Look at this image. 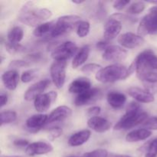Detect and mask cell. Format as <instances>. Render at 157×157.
I'll return each mask as SVG.
<instances>
[{
	"label": "cell",
	"instance_id": "6da1fadb",
	"mask_svg": "<svg viewBox=\"0 0 157 157\" xmlns=\"http://www.w3.org/2000/svg\"><path fill=\"white\" fill-rule=\"evenodd\" d=\"M52 16V12L49 9L37 8L33 2H28L20 9L18 19L26 25L36 28Z\"/></svg>",
	"mask_w": 157,
	"mask_h": 157
},
{
	"label": "cell",
	"instance_id": "7a4b0ae2",
	"mask_svg": "<svg viewBox=\"0 0 157 157\" xmlns=\"http://www.w3.org/2000/svg\"><path fill=\"white\" fill-rule=\"evenodd\" d=\"M148 113L140 109L139 103L132 101L127 105L126 113L113 127V130H129L143 124L148 119Z\"/></svg>",
	"mask_w": 157,
	"mask_h": 157
},
{
	"label": "cell",
	"instance_id": "3957f363",
	"mask_svg": "<svg viewBox=\"0 0 157 157\" xmlns=\"http://www.w3.org/2000/svg\"><path fill=\"white\" fill-rule=\"evenodd\" d=\"M128 77V67L118 63L103 67L95 75L97 81L104 84L125 80Z\"/></svg>",
	"mask_w": 157,
	"mask_h": 157
},
{
	"label": "cell",
	"instance_id": "277c9868",
	"mask_svg": "<svg viewBox=\"0 0 157 157\" xmlns=\"http://www.w3.org/2000/svg\"><path fill=\"white\" fill-rule=\"evenodd\" d=\"M132 64L136 68V76L157 72V55L152 50H146L136 57Z\"/></svg>",
	"mask_w": 157,
	"mask_h": 157
},
{
	"label": "cell",
	"instance_id": "5b68a950",
	"mask_svg": "<svg viewBox=\"0 0 157 157\" xmlns=\"http://www.w3.org/2000/svg\"><path fill=\"white\" fill-rule=\"evenodd\" d=\"M81 17L76 15H63L56 20V23L49 37L52 38L64 36L78 28Z\"/></svg>",
	"mask_w": 157,
	"mask_h": 157
},
{
	"label": "cell",
	"instance_id": "8992f818",
	"mask_svg": "<svg viewBox=\"0 0 157 157\" xmlns=\"http://www.w3.org/2000/svg\"><path fill=\"white\" fill-rule=\"evenodd\" d=\"M140 36L157 35V6L149 9L148 13L141 19L137 28Z\"/></svg>",
	"mask_w": 157,
	"mask_h": 157
},
{
	"label": "cell",
	"instance_id": "52a82bcc",
	"mask_svg": "<svg viewBox=\"0 0 157 157\" xmlns=\"http://www.w3.org/2000/svg\"><path fill=\"white\" fill-rule=\"evenodd\" d=\"M77 44L73 41H64L52 50L51 56L55 61H67L78 52Z\"/></svg>",
	"mask_w": 157,
	"mask_h": 157
},
{
	"label": "cell",
	"instance_id": "ba28073f",
	"mask_svg": "<svg viewBox=\"0 0 157 157\" xmlns=\"http://www.w3.org/2000/svg\"><path fill=\"white\" fill-rule=\"evenodd\" d=\"M66 66L67 61H55L51 65V78L58 89L62 88L65 83Z\"/></svg>",
	"mask_w": 157,
	"mask_h": 157
},
{
	"label": "cell",
	"instance_id": "9c48e42d",
	"mask_svg": "<svg viewBox=\"0 0 157 157\" xmlns=\"http://www.w3.org/2000/svg\"><path fill=\"white\" fill-rule=\"evenodd\" d=\"M117 41L123 48L128 49H134L141 47L145 42L144 37L133 32H126L120 35Z\"/></svg>",
	"mask_w": 157,
	"mask_h": 157
},
{
	"label": "cell",
	"instance_id": "30bf717a",
	"mask_svg": "<svg viewBox=\"0 0 157 157\" xmlns=\"http://www.w3.org/2000/svg\"><path fill=\"white\" fill-rule=\"evenodd\" d=\"M58 93L56 91H50L48 93L42 94L37 97L34 101V107L39 113L47 111L52 104L56 101Z\"/></svg>",
	"mask_w": 157,
	"mask_h": 157
},
{
	"label": "cell",
	"instance_id": "8fae6325",
	"mask_svg": "<svg viewBox=\"0 0 157 157\" xmlns=\"http://www.w3.org/2000/svg\"><path fill=\"white\" fill-rule=\"evenodd\" d=\"M127 57V52L119 45H110L104 52L103 59L110 62H120L125 60Z\"/></svg>",
	"mask_w": 157,
	"mask_h": 157
},
{
	"label": "cell",
	"instance_id": "7c38bea8",
	"mask_svg": "<svg viewBox=\"0 0 157 157\" xmlns=\"http://www.w3.org/2000/svg\"><path fill=\"white\" fill-rule=\"evenodd\" d=\"M122 29V23L115 18H110L104 27V38L105 41H110L119 35Z\"/></svg>",
	"mask_w": 157,
	"mask_h": 157
},
{
	"label": "cell",
	"instance_id": "4fadbf2b",
	"mask_svg": "<svg viewBox=\"0 0 157 157\" xmlns=\"http://www.w3.org/2000/svg\"><path fill=\"white\" fill-rule=\"evenodd\" d=\"M50 83L51 81L49 79L41 80L35 83L27 89L24 94V99L27 101H31L32 100L35 101L37 97L42 94L43 92L50 85Z\"/></svg>",
	"mask_w": 157,
	"mask_h": 157
},
{
	"label": "cell",
	"instance_id": "5bb4252c",
	"mask_svg": "<svg viewBox=\"0 0 157 157\" xmlns=\"http://www.w3.org/2000/svg\"><path fill=\"white\" fill-rule=\"evenodd\" d=\"M101 94V91L99 88H97V87L90 88V90L80 94L76 97L75 100V106L82 107V106L90 104L98 99Z\"/></svg>",
	"mask_w": 157,
	"mask_h": 157
},
{
	"label": "cell",
	"instance_id": "9a60e30c",
	"mask_svg": "<svg viewBox=\"0 0 157 157\" xmlns=\"http://www.w3.org/2000/svg\"><path fill=\"white\" fill-rule=\"evenodd\" d=\"M48 116L47 114H35L31 116L26 120L25 128L29 132L35 133L39 131L44 125L48 122Z\"/></svg>",
	"mask_w": 157,
	"mask_h": 157
},
{
	"label": "cell",
	"instance_id": "2e32d148",
	"mask_svg": "<svg viewBox=\"0 0 157 157\" xmlns=\"http://www.w3.org/2000/svg\"><path fill=\"white\" fill-rule=\"evenodd\" d=\"M52 150L53 147L52 144L44 141H38L29 144L25 148V153L29 156H35L47 154Z\"/></svg>",
	"mask_w": 157,
	"mask_h": 157
},
{
	"label": "cell",
	"instance_id": "e0dca14e",
	"mask_svg": "<svg viewBox=\"0 0 157 157\" xmlns=\"http://www.w3.org/2000/svg\"><path fill=\"white\" fill-rule=\"evenodd\" d=\"M127 94L136 101L144 104H150L154 101V96L145 89L132 87L127 90Z\"/></svg>",
	"mask_w": 157,
	"mask_h": 157
},
{
	"label": "cell",
	"instance_id": "ac0fdd59",
	"mask_svg": "<svg viewBox=\"0 0 157 157\" xmlns=\"http://www.w3.org/2000/svg\"><path fill=\"white\" fill-rule=\"evenodd\" d=\"M87 126L89 128L94 130L97 133H105L108 131L111 127L112 124L108 120L101 117H93L87 121Z\"/></svg>",
	"mask_w": 157,
	"mask_h": 157
},
{
	"label": "cell",
	"instance_id": "d6986e66",
	"mask_svg": "<svg viewBox=\"0 0 157 157\" xmlns=\"http://www.w3.org/2000/svg\"><path fill=\"white\" fill-rule=\"evenodd\" d=\"M71 114L72 110L70 107H67V106H59L48 115L47 124L62 122L64 120L70 117Z\"/></svg>",
	"mask_w": 157,
	"mask_h": 157
},
{
	"label": "cell",
	"instance_id": "ffe728a7",
	"mask_svg": "<svg viewBox=\"0 0 157 157\" xmlns=\"http://www.w3.org/2000/svg\"><path fill=\"white\" fill-rule=\"evenodd\" d=\"M91 87V82L87 78L81 77L76 78L70 84L68 87V91L71 94H80L81 93L90 90Z\"/></svg>",
	"mask_w": 157,
	"mask_h": 157
},
{
	"label": "cell",
	"instance_id": "44dd1931",
	"mask_svg": "<svg viewBox=\"0 0 157 157\" xmlns=\"http://www.w3.org/2000/svg\"><path fill=\"white\" fill-rule=\"evenodd\" d=\"M144 89L152 94L157 93V72H151L138 77Z\"/></svg>",
	"mask_w": 157,
	"mask_h": 157
},
{
	"label": "cell",
	"instance_id": "7402d4cb",
	"mask_svg": "<svg viewBox=\"0 0 157 157\" xmlns=\"http://www.w3.org/2000/svg\"><path fill=\"white\" fill-rule=\"evenodd\" d=\"M19 75L16 70H9L2 74V81L3 84L9 90H14L18 86Z\"/></svg>",
	"mask_w": 157,
	"mask_h": 157
},
{
	"label": "cell",
	"instance_id": "603a6c76",
	"mask_svg": "<svg viewBox=\"0 0 157 157\" xmlns=\"http://www.w3.org/2000/svg\"><path fill=\"white\" fill-rule=\"evenodd\" d=\"M107 101L112 108L121 109L126 104L127 97L121 92L110 91L107 95Z\"/></svg>",
	"mask_w": 157,
	"mask_h": 157
},
{
	"label": "cell",
	"instance_id": "cb8c5ba5",
	"mask_svg": "<svg viewBox=\"0 0 157 157\" xmlns=\"http://www.w3.org/2000/svg\"><path fill=\"white\" fill-rule=\"evenodd\" d=\"M90 135H91V133L89 130H81L78 133H74L69 138L67 144H68V146L72 147H79V146L83 145L89 140Z\"/></svg>",
	"mask_w": 157,
	"mask_h": 157
},
{
	"label": "cell",
	"instance_id": "d4e9b609",
	"mask_svg": "<svg viewBox=\"0 0 157 157\" xmlns=\"http://www.w3.org/2000/svg\"><path fill=\"white\" fill-rule=\"evenodd\" d=\"M152 135V131L147 129L141 128L130 131L126 136V140L129 143H135L146 140Z\"/></svg>",
	"mask_w": 157,
	"mask_h": 157
},
{
	"label": "cell",
	"instance_id": "484cf974",
	"mask_svg": "<svg viewBox=\"0 0 157 157\" xmlns=\"http://www.w3.org/2000/svg\"><path fill=\"white\" fill-rule=\"evenodd\" d=\"M90 48L89 45L83 46L75 55L73 61H72V67L78 68L83 64H84L88 58L89 55H90Z\"/></svg>",
	"mask_w": 157,
	"mask_h": 157
},
{
	"label": "cell",
	"instance_id": "4316f807",
	"mask_svg": "<svg viewBox=\"0 0 157 157\" xmlns=\"http://www.w3.org/2000/svg\"><path fill=\"white\" fill-rule=\"evenodd\" d=\"M56 21L53 20L51 21H47L41 24L40 25L37 26L33 31V35L35 37H49L50 34L52 33V30L55 25Z\"/></svg>",
	"mask_w": 157,
	"mask_h": 157
},
{
	"label": "cell",
	"instance_id": "83f0119b",
	"mask_svg": "<svg viewBox=\"0 0 157 157\" xmlns=\"http://www.w3.org/2000/svg\"><path fill=\"white\" fill-rule=\"evenodd\" d=\"M23 37H24L23 29L19 26H15L8 32L7 41L11 44H19L20 41L23 39Z\"/></svg>",
	"mask_w": 157,
	"mask_h": 157
},
{
	"label": "cell",
	"instance_id": "f1b7e54d",
	"mask_svg": "<svg viewBox=\"0 0 157 157\" xmlns=\"http://www.w3.org/2000/svg\"><path fill=\"white\" fill-rule=\"evenodd\" d=\"M0 119H1V127H2L6 124L15 122L17 119V113L12 110L2 111L0 113Z\"/></svg>",
	"mask_w": 157,
	"mask_h": 157
},
{
	"label": "cell",
	"instance_id": "f546056e",
	"mask_svg": "<svg viewBox=\"0 0 157 157\" xmlns=\"http://www.w3.org/2000/svg\"><path fill=\"white\" fill-rule=\"evenodd\" d=\"M145 8L146 5L144 2H135L130 5L128 9H127V12L129 15H138L144 12Z\"/></svg>",
	"mask_w": 157,
	"mask_h": 157
},
{
	"label": "cell",
	"instance_id": "4dcf8cb0",
	"mask_svg": "<svg viewBox=\"0 0 157 157\" xmlns=\"http://www.w3.org/2000/svg\"><path fill=\"white\" fill-rule=\"evenodd\" d=\"M90 25L87 21H81L77 28V35L80 38H84L90 32Z\"/></svg>",
	"mask_w": 157,
	"mask_h": 157
},
{
	"label": "cell",
	"instance_id": "1f68e13d",
	"mask_svg": "<svg viewBox=\"0 0 157 157\" xmlns=\"http://www.w3.org/2000/svg\"><path fill=\"white\" fill-rule=\"evenodd\" d=\"M5 47H6V51L9 52L11 55H15V54L21 53V52H24L25 51V47L23 45L20 44H11L9 43L8 41L5 42Z\"/></svg>",
	"mask_w": 157,
	"mask_h": 157
},
{
	"label": "cell",
	"instance_id": "d6a6232c",
	"mask_svg": "<svg viewBox=\"0 0 157 157\" xmlns=\"http://www.w3.org/2000/svg\"><path fill=\"white\" fill-rule=\"evenodd\" d=\"M38 71L37 69H30V70L25 71L22 73L21 76V81L23 83H29L33 81L37 76H38Z\"/></svg>",
	"mask_w": 157,
	"mask_h": 157
},
{
	"label": "cell",
	"instance_id": "836d02e7",
	"mask_svg": "<svg viewBox=\"0 0 157 157\" xmlns=\"http://www.w3.org/2000/svg\"><path fill=\"white\" fill-rule=\"evenodd\" d=\"M145 157H157V138L148 143L146 147Z\"/></svg>",
	"mask_w": 157,
	"mask_h": 157
},
{
	"label": "cell",
	"instance_id": "e575fe53",
	"mask_svg": "<svg viewBox=\"0 0 157 157\" xmlns=\"http://www.w3.org/2000/svg\"><path fill=\"white\" fill-rule=\"evenodd\" d=\"M101 68H102V67L100 64H94V63H90V64H87L86 65L83 66L81 67V71L83 73L90 75V74L92 73H98Z\"/></svg>",
	"mask_w": 157,
	"mask_h": 157
},
{
	"label": "cell",
	"instance_id": "d590c367",
	"mask_svg": "<svg viewBox=\"0 0 157 157\" xmlns=\"http://www.w3.org/2000/svg\"><path fill=\"white\" fill-rule=\"evenodd\" d=\"M30 66L29 61H24V60H14L12 61L9 64V68L10 70H15L17 68L21 67H27Z\"/></svg>",
	"mask_w": 157,
	"mask_h": 157
},
{
	"label": "cell",
	"instance_id": "8d00e7d4",
	"mask_svg": "<svg viewBox=\"0 0 157 157\" xmlns=\"http://www.w3.org/2000/svg\"><path fill=\"white\" fill-rule=\"evenodd\" d=\"M144 129L149 130H157V117H152L148 118L144 124H142Z\"/></svg>",
	"mask_w": 157,
	"mask_h": 157
},
{
	"label": "cell",
	"instance_id": "74e56055",
	"mask_svg": "<svg viewBox=\"0 0 157 157\" xmlns=\"http://www.w3.org/2000/svg\"><path fill=\"white\" fill-rule=\"evenodd\" d=\"M88 157H108L109 153L104 149H98V150H94L91 152H88L86 153Z\"/></svg>",
	"mask_w": 157,
	"mask_h": 157
},
{
	"label": "cell",
	"instance_id": "f35d334b",
	"mask_svg": "<svg viewBox=\"0 0 157 157\" xmlns=\"http://www.w3.org/2000/svg\"><path fill=\"white\" fill-rule=\"evenodd\" d=\"M63 133L62 129H61L60 127H54L52 130H50L48 134V139L49 140L54 141L55 140L58 139L60 136H61Z\"/></svg>",
	"mask_w": 157,
	"mask_h": 157
},
{
	"label": "cell",
	"instance_id": "ab89813d",
	"mask_svg": "<svg viewBox=\"0 0 157 157\" xmlns=\"http://www.w3.org/2000/svg\"><path fill=\"white\" fill-rule=\"evenodd\" d=\"M110 18H115V19L118 20V21H121L122 23V21H136L134 19V18L133 17H130L128 15H124V14H121V13H114L110 16Z\"/></svg>",
	"mask_w": 157,
	"mask_h": 157
},
{
	"label": "cell",
	"instance_id": "60d3db41",
	"mask_svg": "<svg viewBox=\"0 0 157 157\" xmlns=\"http://www.w3.org/2000/svg\"><path fill=\"white\" fill-rule=\"evenodd\" d=\"M130 3V1L128 0H117V1H115L113 4V9H115L116 10L121 11L123 10L127 5H129Z\"/></svg>",
	"mask_w": 157,
	"mask_h": 157
},
{
	"label": "cell",
	"instance_id": "b9f144b4",
	"mask_svg": "<svg viewBox=\"0 0 157 157\" xmlns=\"http://www.w3.org/2000/svg\"><path fill=\"white\" fill-rule=\"evenodd\" d=\"M101 108L99 106H94V107H90V108L87 110V115L90 116V117H98V115L101 113Z\"/></svg>",
	"mask_w": 157,
	"mask_h": 157
},
{
	"label": "cell",
	"instance_id": "7bdbcfd3",
	"mask_svg": "<svg viewBox=\"0 0 157 157\" xmlns=\"http://www.w3.org/2000/svg\"><path fill=\"white\" fill-rule=\"evenodd\" d=\"M43 55L42 54L40 53V52H35V53L30 54V55H28L26 56V58H27L29 61H34V62H37V61H39L42 59Z\"/></svg>",
	"mask_w": 157,
	"mask_h": 157
},
{
	"label": "cell",
	"instance_id": "ee69618b",
	"mask_svg": "<svg viewBox=\"0 0 157 157\" xmlns=\"http://www.w3.org/2000/svg\"><path fill=\"white\" fill-rule=\"evenodd\" d=\"M13 144L14 146L17 147H27L29 145V142L26 140H23V139H18V140H15L13 141Z\"/></svg>",
	"mask_w": 157,
	"mask_h": 157
},
{
	"label": "cell",
	"instance_id": "f6af8a7d",
	"mask_svg": "<svg viewBox=\"0 0 157 157\" xmlns=\"http://www.w3.org/2000/svg\"><path fill=\"white\" fill-rule=\"evenodd\" d=\"M109 42H110V41H105V40H104V41H98V42H97V44H96L97 48H98L99 50H104V51H105L106 49H107V48L110 45V43Z\"/></svg>",
	"mask_w": 157,
	"mask_h": 157
},
{
	"label": "cell",
	"instance_id": "bcb514c9",
	"mask_svg": "<svg viewBox=\"0 0 157 157\" xmlns=\"http://www.w3.org/2000/svg\"><path fill=\"white\" fill-rule=\"evenodd\" d=\"M8 102V96L5 94H1L0 95V107H3Z\"/></svg>",
	"mask_w": 157,
	"mask_h": 157
},
{
	"label": "cell",
	"instance_id": "7dc6e473",
	"mask_svg": "<svg viewBox=\"0 0 157 157\" xmlns=\"http://www.w3.org/2000/svg\"><path fill=\"white\" fill-rule=\"evenodd\" d=\"M108 157H132L128 155H122V154H116V153H110L109 154Z\"/></svg>",
	"mask_w": 157,
	"mask_h": 157
},
{
	"label": "cell",
	"instance_id": "c3c4849f",
	"mask_svg": "<svg viewBox=\"0 0 157 157\" xmlns=\"http://www.w3.org/2000/svg\"><path fill=\"white\" fill-rule=\"evenodd\" d=\"M72 3H74V4H82V3L84 2V1H71Z\"/></svg>",
	"mask_w": 157,
	"mask_h": 157
},
{
	"label": "cell",
	"instance_id": "681fc988",
	"mask_svg": "<svg viewBox=\"0 0 157 157\" xmlns=\"http://www.w3.org/2000/svg\"><path fill=\"white\" fill-rule=\"evenodd\" d=\"M1 157H22L21 156H2Z\"/></svg>",
	"mask_w": 157,
	"mask_h": 157
},
{
	"label": "cell",
	"instance_id": "f907efd6",
	"mask_svg": "<svg viewBox=\"0 0 157 157\" xmlns=\"http://www.w3.org/2000/svg\"><path fill=\"white\" fill-rule=\"evenodd\" d=\"M81 157H88V156H87V155H86V154H85V153H84V155H83V156H81Z\"/></svg>",
	"mask_w": 157,
	"mask_h": 157
}]
</instances>
